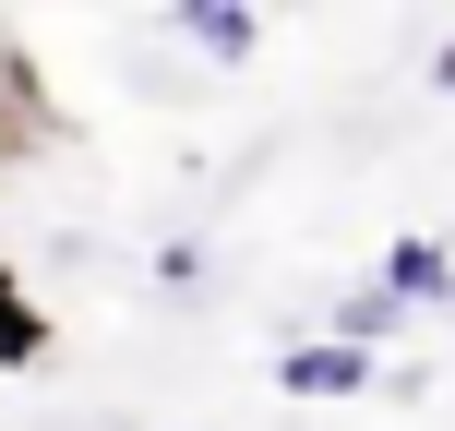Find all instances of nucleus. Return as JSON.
Instances as JSON below:
<instances>
[{"label": "nucleus", "mask_w": 455, "mask_h": 431, "mask_svg": "<svg viewBox=\"0 0 455 431\" xmlns=\"http://www.w3.org/2000/svg\"><path fill=\"white\" fill-rule=\"evenodd\" d=\"M168 36L204 48V60H251V48H264V12H240V0H180V12H168Z\"/></svg>", "instance_id": "3"}, {"label": "nucleus", "mask_w": 455, "mask_h": 431, "mask_svg": "<svg viewBox=\"0 0 455 431\" xmlns=\"http://www.w3.org/2000/svg\"><path fill=\"white\" fill-rule=\"evenodd\" d=\"M275 395H299V408L371 395V347H336V336H312V347H275Z\"/></svg>", "instance_id": "1"}, {"label": "nucleus", "mask_w": 455, "mask_h": 431, "mask_svg": "<svg viewBox=\"0 0 455 431\" xmlns=\"http://www.w3.org/2000/svg\"><path fill=\"white\" fill-rule=\"evenodd\" d=\"M36 347H48V323H36V312H24V299H12V288H0V360H36Z\"/></svg>", "instance_id": "5"}, {"label": "nucleus", "mask_w": 455, "mask_h": 431, "mask_svg": "<svg viewBox=\"0 0 455 431\" xmlns=\"http://www.w3.org/2000/svg\"><path fill=\"white\" fill-rule=\"evenodd\" d=\"M371 288H384L395 312H455V251L432 227H408V240H384V275H371Z\"/></svg>", "instance_id": "2"}, {"label": "nucleus", "mask_w": 455, "mask_h": 431, "mask_svg": "<svg viewBox=\"0 0 455 431\" xmlns=\"http://www.w3.org/2000/svg\"><path fill=\"white\" fill-rule=\"evenodd\" d=\"M395 323H408V312H395L384 288H347V312H336V347H371V336H395Z\"/></svg>", "instance_id": "4"}]
</instances>
